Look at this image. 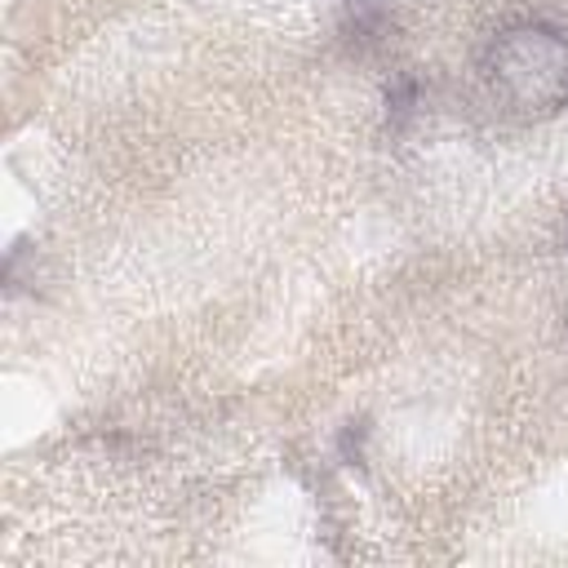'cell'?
Listing matches in <instances>:
<instances>
[{
    "instance_id": "6da1fadb",
    "label": "cell",
    "mask_w": 568,
    "mask_h": 568,
    "mask_svg": "<svg viewBox=\"0 0 568 568\" xmlns=\"http://www.w3.org/2000/svg\"><path fill=\"white\" fill-rule=\"evenodd\" d=\"M497 89L524 111H550L568 98V40L541 27L510 31L493 49Z\"/></svg>"
}]
</instances>
